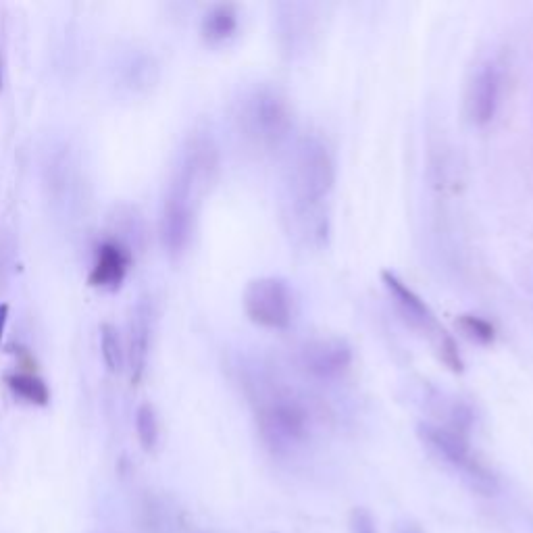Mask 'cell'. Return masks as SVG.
Here are the masks:
<instances>
[{
	"instance_id": "6da1fadb",
	"label": "cell",
	"mask_w": 533,
	"mask_h": 533,
	"mask_svg": "<svg viewBox=\"0 0 533 533\" xmlns=\"http://www.w3.org/2000/svg\"><path fill=\"white\" fill-rule=\"evenodd\" d=\"M336 184V161L319 136L296 142L286 167V219L290 232L307 246H323L329 232L325 202Z\"/></svg>"
},
{
	"instance_id": "7a4b0ae2",
	"label": "cell",
	"mask_w": 533,
	"mask_h": 533,
	"mask_svg": "<svg viewBox=\"0 0 533 533\" xmlns=\"http://www.w3.org/2000/svg\"><path fill=\"white\" fill-rule=\"evenodd\" d=\"M257 421L273 452H290L307 442L313 425L309 404L290 390H265L257 400Z\"/></svg>"
},
{
	"instance_id": "3957f363",
	"label": "cell",
	"mask_w": 533,
	"mask_h": 533,
	"mask_svg": "<svg viewBox=\"0 0 533 533\" xmlns=\"http://www.w3.org/2000/svg\"><path fill=\"white\" fill-rule=\"evenodd\" d=\"M240 125L255 144L263 148L279 146L292 130L288 98L273 86L255 88L242 100Z\"/></svg>"
},
{
	"instance_id": "277c9868",
	"label": "cell",
	"mask_w": 533,
	"mask_h": 533,
	"mask_svg": "<svg viewBox=\"0 0 533 533\" xmlns=\"http://www.w3.org/2000/svg\"><path fill=\"white\" fill-rule=\"evenodd\" d=\"M202 186L192 173L177 167L161 211V240L171 257L186 252L194 232V196Z\"/></svg>"
},
{
	"instance_id": "5b68a950",
	"label": "cell",
	"mask_w": 533,
	"mask_h": 533,
	"mask_svg": "<svg viewBox=\"0 0 533 533\" xmlns=\"http://www.w3.org/2000/svg\"><path fill=\"white\" fill-rule=\"evenodd\" d=\"M421 440L434 450L438 456L452 465L456 471H461L473 488H477L481 494H494L496 492V475L477 459L473 452L467 434L463 431L448 427V425H434L423 423L419 427Z\"/></svg>"
},
{
	"instance_id": "8992f818",
	"label": "cell",
	"mask_w": 533,
	"mask_h": 533,
	"mask_svg": "<svg viewBox=\"0 0 533 533\" xmlns=\"http://www.w3.org/2000/svg\"><path fill=\"white\" fill-rule=\"evenodd\" d=\"M244 311L252 323L286 329L294 315V294L282 277H259L244 290Z\"/></svg>"
},
{
	"instance_id": "52a82bcc",
	"label": "cell",
	"mask_w": 533,
	"mask_h": 533,
	"mask_svg": "<svg viewBox=\"0 0 533 533\" xmlns=\"http://www.w3.org/2000/svg\"><path fill=\"white\" fill-rule=\"evenodd\" d=\"M298 363L311 377L329 382L350 369L352 348L342 338H317L300 348Z\"/></svg>"
},
{
	"instance_id": "ba28073f",
	"label": "cell",
	"mask_w": 533,
	"mask_h": 533,
	"mask_svg": "<svg viewBox=\"0 0 533 533\" xmlns=\"http://www.w3.org/2000/svg\"><path fill=\"white\" fill-rule=\"evenodd\" d=\"M502 96V69L496 61L481 63L467 86L465 107L475 125H488L500 107Z\"/></svg>"
},
{
	"instance_id": "9c48e42d",
	"label": "cell",
	"mask_w": 533,
	"mask_h": 533,
	"mask_svg": "<svg viewBox=\"0 0 533 533\" xmlns=\"http://www.w3.org/2000/svg\"><path fill=\"white\" fill-rule=\"evenodd\" d=\"M382 279H384V284H386L392 300L396 302L400 315L406 319V323L419 329V332H423V334L434 336L438 346H440L448 338V334L438 325V319H436L434 311L429 309V304L415 290L406 286L402 279L398 275H394L392 271H384Z\"/></svg>"
},
{
	"instance_id": "30bf717a",
	"label": "cell",
	"mask_w": 533,
	"mask_h": 533,
	"mask_svg": "<svg viewBox=\"0 0 533 533\" xmlns=\"http://www.w3.org/2000/svg\"><path fill=\"white\" fill-rule=\"evenodd\" d=\"M132 263L130 252L125 250L117 242H105L103 246H98L96 252V261L90 273V284L94 288H103V290H117L125 273H128Z\"/></svg>"
},
{
	"instance_id": "8fae6325",
	"label": "cell",
	"mask_w": 533,
	"mask_h": 533,
	"mask_svg": "<svg viewBox=\"0 0 533 533\" xmlns=\"http://www.w3.org/2000/svg\"><path fill=\"white\" fill-rule=\"evenodd\" d=\"M148 350H150V307L146 302H140L130 321V348H128L132 382L136 384L140 382V377L146 369Z\"/></svg>"
},
{
	"instance_id": "7c38bea8",
	"label": "cell",
	"mask_w": 533,
	"mask_h": 533,
	"mask_svg": "<svg viewBox=\"0 0 533 533\" xmlns=\"http://www.w3.org/2000/svg\"><path fill=\"white\" fill-rule=\"evenodd\" d=\"M238 25H240L238 9L230 3H223V5H215L205 15L200 32H202V38H205L209 44L217 46L234 38V34L238 32Z\"/></svg>"
},
{
	"instance_id": "4fadbf2b",
	"label": "cell",
	"mask_w": 533,
	"mask_h": 533,
	"mask_svg": "<svg viewBox=\"0 0 533 533\" xmlns=\"http://www.w3.org/2000/svg\"><path fill=\"white\" fill-rule=\"evenodd\" d=\"M136 434H138V442L144 452L157 450L161 429H159V417H157L155 406H152L150 402H144L136 413Z\"/></svg>"
},
{
	"instance_id": "5bb4252c",
	"label": "cell",
	"mask_w": 533,
	"mask_h": 533,
	"mask_svg": "<svg viewBox=\"0 0 533 533\" xmlns=\"http://www.w3.org/2000/svg\"><path fill=\"white\" fill-rule=\"evenodd\" d=\"M100 352H103V361L111 373H121L125 363V350L117 327L111 323L100 325Z\"/></svg>"
},
{
	"instance_id": "9a60e30c",
	"label": "cell",
	"mask_w": 533,
	"mask_h": 533,
	"mask_svg": "<svg viewBox=\"0 0 533 533\" xmlns=\"http://www.w3.org/2000/svg\"><path fill=\"white\" fill-rule=\"evenodd\" d=\"M9 388L23 398L25 402L30 404H38V406H46L50 400V392L46 388V384L42 382L40 377L34 375H11L9 377Z\"/></svg>"
},
{
	"instance_id": "2e32d148",
	"label": "cell",
	"mask_w": 533,
	"mask_h": 533,
	"mask_svg": "<svg viewBox=\"0 0 533 533\" xmlns=\"http://www.w3.org/2000/svg\"><path fill=\"white\" fill-rule=\"evenodd\" d=\"M459 327L463 329V334L467 338H471L477 344H490L494 340V336H496L494 325L488 319L477 317V315L459 317Z\"/></svg>"
},
{
	"instance_id": "e0dca14e",
	"label": "cell",
	"mask_w": 533,
	"mask_h": 533,
	"mask_svg": "<svg viewBox=\"0 0 533 533\" xmlns=\"http://www.w3.org/2000/svg\"><path fill=\"white\" fill-rule=\"evenodd\" d=\"M350 533H377L373 515L365 509H354L350 513Z\"/></svg>"
},
{
	"instance_id": "ac0fdd59",
	"label": "cell",
	"mask_w": 533,
	"mask_h": 533,
	"mask_svg": "<svg viewBox=\"0 0 533 533\" xmlns=\"http://www.w3.org/2000/svg\"><path fill=\"white\" fill-rule=\"evenodd\" d=\"M7 321H9V307L7 304H0V342H3Z\"/></svg>"
},
{
	"instance_id": "d6986e66",
	"label": "cell",
	"mask_w": 533,
	"mask_h": 533,
	"mask_svg": "<svg viewBox=\"0 0 533 533\" xmlns=\"http://www.w3.org/2000/svg\"><path fill=\"white\" fill-rule=\"evenodd\" d=\"M402 533H421V531H419V529H413V527H411V529H404Z\"/></svg>"
},
{
	"instance_id": "ffe728a7",
	"label": "cell",
	"mask_w": 533,
	"mask_h": 533,
	"mask_svg": "<svg viewBox=\"0 0 533 533\" xmlns=\"http://www.w3.org/2000/svg\"><path fill=\"white\" fill-rule=\"evenodd\" d=\"M0 86H3V63H0Z\"/></svg>"
}]
</instances>
